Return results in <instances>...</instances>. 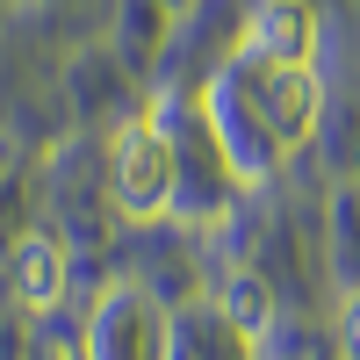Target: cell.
I'll return each mask as SVG.
<instances>
[{
    "instance_id": "cell-1",
    "label": "cell",
    "mask_w": 360,
    "mask_h": 360,
    "mask_svg": "<svg viewBox=\"0 0 360 360\" xmlns=\"http://www.w3.org/2000/svg\"><path fill=\"white\" fill-rule=\"evenodd\" d=\"M217 144L238 180H266L281 152H295L317 130V72L310 65H266L238 51V65L217 79Z\"/></svg>"
},
{
    "instance_id": "cell-2",
    "label": "cell",
    "mask_w": 360,
    "mask_h": 360,
    "mask_svg": "<svg viewBox=\"0 0 360 360\" xmlns=\"http://www.w3.org/2000/svg\"><path fill=\"white\" fill-rule=\"evenodd\" d=\"M166 353H173V317L137 281H115L86 317V360H166Z\"/></svg>"
},
{
    "instance_id": "cell-3",
    "label": "cell",
    "mask_w": 360,
    "mask_h": 360,
    "mask_svg": "<svg viewBox=\"0 0 360 360\" xmlns=\"http://www.w3.org/2000/svg\"><path fill=\"white\" fill-rule=\"evenodd\" d=\"M173 195H180V144L159 123H130L115 137V202H123V217L152 224L173 209Z\"/></svg>"
},
{
    "instance_id": "cell-4",
    "label": "cell",
    "mask_w": 360,
    "mask_h": 360,
    "mask_svg": "<svg viewBox=\"0 0 360 360\" xmlns=\"http://www.w3.org/2000/svg\"><path fill=\"white\" fill-rule=\"evenodd\" d=\"M245 51L266 65H310L317 58V8L310 0H259L245 22Z\"/></svg>"
},
{
    "instance_id": "cell-5",
    "label": "cell",
    "mask_w": 360,
    "mask_h": 360,
    "mask_svg": "<svg viewBox=\"0 0 360 360\" xmlns=\"http://www.w3.org/2000/svg\"><path fill=\"white\" fill-rule=\"evenodd\" d=\"M8 274H15V303L22 310H58V295H65V245L29 231V238H15Z\"/></svg>"
},
{
    "instance_id": "cell-6",
    "label": "cell",
    "mask_w": 360,
    "mask_h": 360,
    "mask_svg": "<svg viewBox=\"0 0 360 360\" xmlns=\"http://www.w3.org/2000/svg\"><path fill=\"white\" fill-rule=\"evenodd\" d=\"M259 339H245L231 317L217 310H188V317H173V353L166 360H252Z\"/></svg>"
},
{
    "instance_id": "cell-7",
    "label": "cell",
    "mask_w": 360,
    "mask_h": 360,
    "mask_svg": "<svg viewBox=\"0 0 360 360\" xmlns=\"http://www.w3.org/2000/svg\"><path fill=\"white\" fill-rule=\"evenodd\" d=\"M217 317H231L245 339H259L266 324H274V295H266V281H259V274H231V281H224V295H217Z\"/></svg>"
},
{
    "instance_id": "cell-8",
    "label": "cell",
    "mask_w": 360,
    "mask_h": 360,
    "mask_svg": "<svg viewBox=\"0 0 360 360\" xmlns=\"http://www.w3.org/2000/svg\"><path fill=\"white\" fill-rule=\"evenodd\" d=\"M339 346H346V360H360V295H346V317H339Z\"/></svg>"
},
{
    "instance_id": "cell-9",
    "label": "cell",
    "mask_w": 360,
    "mask_h": 360,
    "mask_svg": "<svg viewBox=\"0 0 360 360\" xmlns=\"http://www.w3.org/2000/svg\"><path fill=\"white\" fill-rule=\"evenodd\" d=\"M166 8H188V0H166Z\"/></svg>"
}]
</instances>
